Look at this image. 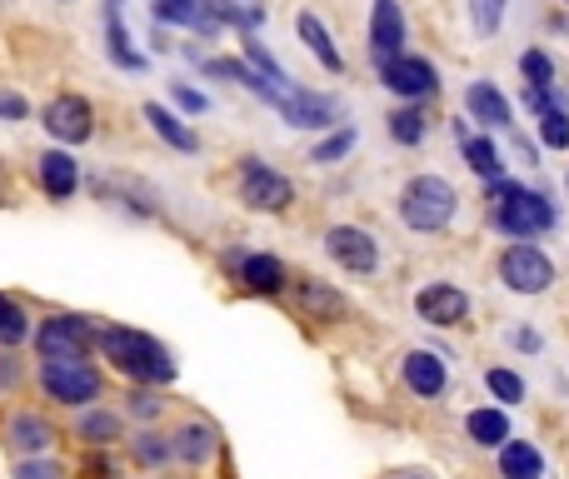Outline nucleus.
<instances>
[{
    "instance_id": "f257e3e1",
    "label": "nucleus",
    "mask_w": 569,
    "mask_h": 479,
    "mask_svg": "<svg viewBox=\"0 0 569 479\" xmlns=\"http://www.w3.org/2000/svg\"><path fill=\"white\" fill-rule=\"evenodd\" d=\"M485 200H490V226L510 240H540L560 226V210L545 190H530L525 180H495L485 186Z\"/></svg>"
},
{
    "instance_id": "f03ea898",
    "label": "nucleus",
    "mask_w": 569,
    "mask_h": 479,
    "mask_svg": "<svg viewBox=\"0 0 569 479\" xmlns=\"http://www.w3.org/2000/svg\"><path fill=\"white\" fill-rule=\"evenodd\" d=\"M100 350H106V360L116 365L120 375H130V380H140V385H170L176 380V360H170V350L160 340H150V335H140V330L110 325V330L100 335Z\"/></svg>"
},
{
    "instance_id": "7ed1b4c3",
    "label": "nucleus",
    "mask_w": 569,
    "mask_h": 479,
    "mask_svg": "<svg viewBox=\"0 0 569 479\" xmlns=\"http://www.w3.org/2000/svg\"><path fill=\"white\" fill-rule=\"evenodd\" d=\"M460 216V190L450 186L445 176H415L405 180L400 190V220L420 236H440L450 230V220Z\"/></svg>"
},
{
    "instance_id": "20e7f679",
    "label": "nucleus",
    "mask_w": 569,
    "mask_h": 479,
    "mask_svg": "<svg viewBox=\"0 0 569 479\" xmlns=\"http://www.w3.org/2000/svg\"><path fill=\"white\" fill-rule=\"evenodd\" d=\"M495 275H500V285L510 295H525V300H535V295H550L555 280H560V270H555L550 250H540L535 240H515L500 250V260H495Z\"/></svg>"
},
{
    "instance_id": "39448f33",
    "label": "nucleus",
    "mask_w": 569,
    "mask_h": 479,
    "mask_svg": "<svg viewBox=\"0 0 569 479\" xmlns=\"http://www.w3.org/2000/svg\"><path fill=\"white\" fill-rule=\"evenodd\" d=\"M40 385L56 405H90L100 400V370L86 360H46L40 365Z\"/></svg>"
},
{
    "instance_id": "423d86ee",
    "label": "nucleus",
    "mask_w": 569,
    "mask_h": 479,
    "mask_svg": "<svg viewBox=\"0 0 569 479\" xmlns=\"http://www.w3.org/2000/svg\"><path fill=\"white\" fill-rule=\"evenodd\" d=\"M375 70H380V86L390 90V96L410 100V106L440 96V70H435L425 56H395V60H380Z\"/></svg>"
},
{
    "instance_id": "0eeeda50",
    "label": "nucleus",
    "mask_w": 569,
    "mask_h": 479,
    "mask_svg": "<svg viewBox=\"0 0 569 479\" xmlns=\"http://www.w3.org/2000/svg\"><path fill=\"white\" fill-rule=\"evenodd\" d=\"M240 200H246L250 210H284L295 200V186L280 176V170H270V166H260L256 156H246L240 160Z\"/></svg>"
},
{
    "instance_id": "6e6552de",
    "label": "nucleus",
    "mask_w": 569,
    "mask_h": 479,
    "mask_svg": "<svg viewBox=\"0 0 569 479\" xmlns=\"http://www.w3.org/2000/svg\"><path fill=\"white\" fill-rule=\"evenodd\" d=\"M40 126H46L60 146H86V140L96 136V110H90L86 96H56L40 110Z\"/></svg>"
},
{
    "instance_id": "1a4fd4ad",
    "label": "nucleus",
    "mask_w": 569,
    "mask_h": 479,
    "mask_svg": "<svg viewBox=\"0 0 569 479\" xmlns=\"http://www.w3.org/2000/svg\"><path fill=\"white\" fill-rule=\"evenodd\" d=\"M276 110L284 116V126H295V130H330L340 120V100L325 96V90H300V86L284 90L276 100Z\"/></svg>"
},
{
    "instance_id": "9d476101",
    "label": "nucleus",
    "mask_w": 569,
    "mask_h": 479,
    "mask_svg": "<svg viewBox=\"0 0 569 479\" xmlns=\"http://www.w3.org/2000/svg\"><path fill=\"white\" fill-rule=\"evenodd\" d=\"M36 350H40V360H86L90 325L80 315H50L36 330Z\"/></svg>"
},
{
    "instance_id": "9b49d317",
    "label": "nucleus",
    "mask_w": 569,
    "mask_h": 479,
    "mask_svg": "<svg viewBox=\"0 0 569 479\" xmlns=\"http://www.w3.org/2000/svg\"><path fill=\"white\" fill-rule=\"evenodd\" d=\"M415 310H420V320L435 325V330H455V325L470 320V295L450 280H435L415 295Z\"/></svg>"
},
{
    "instance_id": "f8f14e48",
    "label": "nucleus",
    "mask_w": 569,
    "mask_h": 479,
    "mask_svg": "<svg viewBox=\"0 0 569 479\" xmlns=\"http://www.w3.org/2000/svg\"><path fill=\"white\" fill-rule=\"evenodd\" d=\"M325 250L350 275H375V265H380V245H375V236H365L360 226H335L325 236Z\"/></svg>"
},
{
    "instance_id": "ddd939ff",
    "label": "nucleus",
    "mask_w": 569,
    "mask_h": 479,
    "mask_svg": "<svg viewBox=\"0 0 569 479\" xmlns=\"http://www.w3.org/2000/svg\"><path fill=\"white\" fill-rule=\"evenodd\" d=\"M405 36H410V26H405L400 0H370V56H375V66L405 56Z\"/></svg>"
},
{
    "instance_id": "4468645a",
    "label": "nucleus",
    "mask_w": 569,
    "mask_h": 479,
    "mask_svg": "<svg viewBox=\"0 0 569 479\" xmlns=\"http://www.w3.org/2000/svg\"><path fill=\"white\" fill-rule=\"evenodd\" d=\"M465 110H470V120H480L485 130H515V106L495 80H470V86H465Z\"/></svg>"
},
{
    "instance_id": "2eb2a0df",
    "label": "nucleus",
    "mask_w": 569,
    "mask_h": 479,
    "mask_svg": "<svg viewBox=\"0 0 569 479\" xmlns=\"http://www.w3.org/2000/svg\"><path fill=\"white\" fill-rule=\"evenodd\" d=\"M405 385H410V395H420V400H440V395L450 390V370H445V360L435 350H410L405 355Z\"/></svg>"
},
{
    "instance_id": "dca6fc26",
    "label": "nucleus",
    "mask_w": 569,
    "mask_h": 479,
    "mask_svg": "<svg viewBox=\"0 0 569 479\" xmlns=\"http://www.w3.org/2000/svg\"><path fill=\"white\" fill-rule=\"evenodd\" d=\"M6 440H10V450H20V455H30V460H36L40 450H50V445H56V430H50L46 415L20 410V415H10Z\"/></svg>"
},
{
    "instance_id": "f3484780",
    "label": "nucleus",
    "mask_w": 569,
    "mask_h": 479,
    "mask_svg": "<svg viewBox=\"0 0 569 479\" xmlns=\"http://www.w3.org/2000/svg\"><path fill=\"white\" fill-rule=\"evenodd\" d=\"M295 30H300L305 50H310V56L320 60L325 70H330V76H340V70H345V56L335 50V40H330V30H325V20L315 16V10H300V16H295Z\"/></svg>"
},
{
    "instance_id": "a211bd4d",
    "label": "nucleus",
    "mask_w": 569,
    "mask_h": 479,
    "mask_svg": "<svg viewBox=\"0 0 569 479\" xmlns=\"http://www.w3.org/2000/svg\"><path fill=\"white\" fill-rule=\"evenodd\" d=\"M465 435H470L480 450H505V445L515 440V435H510V415L495 410V405H485V410H470V415H465Z\"/></svg>"
},
{
    "instance_id": "6ab92c4d",
    "label": "nucleus",
    "mask_w": 569,
    "mask_h": 479,
    "mask_svg": "<svg viewBox=\"0 0 569 479\" xmlns=\"http://www.w3.org/2000/svg\"><path fill=\"white\" fill-rule=\"evenodd\" d=\"M40 186H46L50 200H70L80 186V166L70 160V150H46L40 156Z\"/></svg>"
},
{
    "instance_id": "aec40b11",
    "label": "nucleus",
    "mask_w": 569,
    "mask_h": 479,
    "mask_svg": "<svg viewBox=\"0 0 569 479\" xmlns=\"http://www.w3.org/2000/svg\"><path fill=\"white\" fill-rule=\"evenodd\" d=\"M460 156H465V166H470L475 176L485 180V186H495V180L510 176V166H505L500 146H495L490 136H465V140H460Z\"/></svg>"
},
{
    "instance_id": "412c9836",
    "label": "nucleus",
    "mask_w": 569,
    "mask_h": 479,
    "mask_svg": "<svg viewBox=\"0 0 569 479\" xmlns=\"http://www.w3.org/2000/svg\"><path fill=\"white\" fill-rule=\"evenodd\" d=\"M500 479H545V450L535 440H510L500 450Z\"/></svg>"
},
{
    "instance_id": "4be33fe9",
    "label": "nucleus",
    "mask_w": 569,
    "mask_h": 479,
    "mask_svg": "<svg viewBox=\"0 0 569 479\" xmlns=\"http://www.w3.org/2000/svg\"><path fill=\"white\" fill-rule=\"evenodd\" d=\"M240 280L250 295H280L284 290V265L276 255H246L240 260Z\"/></svg>"
},
{
    "instance_id": "5701e85b",
    "label": "nucleus",
    "mask_w": 569,
    "mask_h": 479,
    "mask_svg": "<svg viewBox=\"0 0 569 479\" xmlns=\"http://www.w3.org/2000/svg\"><path fill=\"white\" fill-rule=\"evenodd\" d=\"M150 16L160 20V26H196L210 36V10L206 0H150Z\"/></svg>"
},
{
    "instance_id": "b1692460",
    "label": "nucleus",
    "mask_w": 569,
    "mask_h": 479,
    "mask_svg": "<svg viewBox=\"0 0 569 479\" xmlns=\"http://www.w3.org/2000/svg\"><path fill=\"white\" fill-rule=\"evenodd\" d=\"M146 120H150V130H156V136L166 140L170 150H180V156H196V150H200L196 130H190V126H180V120L170 116L166 106H146Z\"/></svg>"
},
{
    "instance_id": "393cba45",
    "label": "nucleus",
    "mask_w": 569,
    "mask_h": 479,
    "mask_svg": "<svg viewBox=\"0 0 569 479\" xmlns=\"http://www.w3.org/2000/svg\"><path fill=\"white\" fill-rule=\"evenodd\" d=\"M520 80L530 90H550V86H560V66H555V56L545 46H530V50H520Z\"/></svg>"
},
{
    "instance_id": "a878e982",
    "label": "nucleus",
    "mask_w": 569,
    "mask_h": 479,
    "mask_svg": "<svg viewBox=\"0 0 569 479\" xmlns=\"http://www.w3.org/2000/svg\"><path fill=\"white\" fill-rule=\"evenodd\" d=\"M425 136H430V116H425L420 106L390 110V140H395V146H420Z\"/></svg>"
},
{
    "instance_id": "bb28decb",
    "label": "nucleus",
    "mask_w": 569,
    "mask_h": 479,
    "mask_svg": "<svg viewBox=\"0 0 569 479\" xmlns=\"http://www.w3.org/2000/svg\"><path fill=\"white\" fill-rule=\"evenodd\" d=\"M176 455L186 465H206L210 455H216V430H210V425H186V430L176 435Z\"/></svg>"
},
{
    "instance_id": "cd10ccee",
    "label": "nucleus",
    "mask_w": 569,
    "mask_h": 479,
    "mask_svg": "<svg viewBox=\"0 0 569 479\" xmlns=\"http://www.w3.org/2000/svg\"><path fill=\"white\" fill-rule=\"evenodd\" d=\"M300 305L310 310V320H340V315H345V300L330 290V285H320V280L300 285Z\"/></svg>"
},
{
    "instance_id": "c85d7f7f",
    "label": "nucleus",
    "mask_w": 569,
    "mask_h": 479,
    "mask_svg": "<svg viewBox=\"0 0 569 479\" xmlns=\"http://www.w3.org/2000/svg\"><path fill=\"white\" fill-rule=\"evenodd\" d=\"M485 390H490L500 405H525L530 385H525V375H515L510 365H495V370H485Z\"/></svg>"
},
{
    "instance_id": "c756f323",
    "label": "nucleus",
    "mask_w": 569,
    "mask_h": 479,
    "mask_svg": "<svg viewBox=\"0 0 569 479\" xmlns=\"http://www.w3.org/2000/svg\"><path fill=\"white\" fill-rule=\"evenodd\" d=\"M535 130H540L545 150H569V106H555L545 116H535Z\"/></svg>"
},
{
    "instance_id": "7c9ffc66",
    "label": "nucleus",
    "mask_w": 569,
    "mask_h": 479,
    "mask_svg": "<svg viewBox=\"0 0 569 479\" xmlns=\"http://www.w3.org/2000/svg\"><path fill=\"white\" fill-rule=\"evenodd\" d=\"M505 10H510V0H470V26L480 40H495L505 26Z\"/></svg>"
},
{
    "instance_id": "2f4dec72",
    "label": "nucleus",
    "mask_w": 569,
    "mask_h": 479,
    "mask_svg": "<svg viewBox=\"0 0 569 479\" xmlns=\"http://www.w3.org/2000/svg\"><path fill=\"white\" fill-rule=\"evenodd\" d=\"M76 435L86 445H110V440H120V415H110V410H90L86 420L76 425Z\"/></svg>"
},
{
    "instance_id": "473e14b6",
    "label": "nucleus",
    "mask_w": 569,
    "mask_h": 479,
    "mask_svg": "<svg viewBox=\"0 0 569 479\" xmlns=\"http://www.w3.org/2000/svg\"><path fill=\"white\" fill-rule=\"evenodd\" d=\"M26 335H30L26 310H20L16 300H6V295H0V345H20Z\"/></svg>"
},
{
    "instance_id": "72a5a7b5",
    "label": "nucleus",
    "mask_w": 569,
    "mask_h": 479,
    "mask_svg": "<svg viewBox=\"0 0 569 479\" xmlns=\"http://www.w3.org/2000/svg\"><path fill=\"white\" fill-rule=\"evenodd\" d=\"M350 150H355V126L350 130H335L330 140H320V146L310 150V160H315V166H335V160H345Z\"/></svg>"
},
{
    "instance_id": "f704fd0d",
    "label": "nucleus",
    "mask_w": 569,
    "mask_h": 479,
    "mask_svg": "<svg viewBox=\"0 0 569 479\" xmlns=\"http://www.w3.org/2000/svg\"><path fill=\"white\" fill-rule=\"evenodd\" d=\"M170 450H176V445H166L160 435H150V430L136 435V460H140V465H166Z\"/></svg>"
},
{
    "instance_id": "c9c22d12",
    "label": "nucleus",
    "mask_w": 569,
    "mask_h": 479,
    "mask_svg": "<svg viewBox=\"0 0 569 479\" xmlns=\"http://www.w3.org/2000/svg\"><path fill=\"white\" fill-rule=\"evenodd\" d=\"M16 479H66V470H60L56 460H20Z\"/></svg>"
},
{
    "instance_id": "e433bc0d",
    "label": "nucleus",
    "mask_w": 569,
    "mask_h": 479,
    "mask_svg": "<svg viewBox=\"0 0 569 479\" xmlns=\"http://www.w3.org/2000/svg\"><path fill=\"white\" fill-rule=\"evenodd\" d=\"M170 96H176V106H180V110H190V116H200V110H210V100L200 96V90H190V86H176V90H170Z\"/></svg>"
},
{
    "instance_id": "4c0bfd02",
    "label": "nucleus",
    "mask_w": 569,
    "mask_h": 479,
    "mask_svg": "<svg viewBox=\"0 0 569 479\" xmlns=\"http://www.w3.org/2000/svg\"><path fill=\"white\" fill-rule=\"evenodd\" d=\"M130 415H140V420H156V415H160V400H156L150 390L130 395Z\"/></svg>"
},
{
    "instance_id": "58836bf2",
    "label": "nucleus",
    "mask_w": 569,
    "mask_h": 479,
    "mask_svg": "<svg viewBox=\"0 0 569 479\" xmlns=\"http://www.w3.org/2000/svg\"><path fill=\"white\" fill-rule=\"evenodd\" d=\"M30 106L20 96H10V90H0V120H26Z\"/></svg>"
},
{
    "instance_id": "ea45409f",
    "label": "nucleus",
    "mask_w": 569,
    "mask_h": 479,
    "mask_svg": "<svg viewBox=\"0 0 569 479\" xmlns=\"http://www.w3.org/2000/svg\"><path fill=\"white\" fill-rule=\"evenodd\" d=\"M515 345H520V350H525V355H540V350H545L540 330H530V325H525V330H515Z\"/></svg>"
},
{
    "instance_id": "a19ab883",
    "label": "nucleus",
    "mask_w": 569,
    "mask_h": 479,
    "mask_svg": "<svg viewBox=\"0 0 569 479\" xmlns=\"http://www.w3.org/2000/svg\"><path fill=\"white\" fill-rule=\"evenodd\" d=\"M16 360H0V390H6V385H16Z\"/></svg>"
},
{
    "instance_id": "79ce46f5",
    "label": "nucleus",
    "mask_w": 569,
    "mask_h": 479,
    "mask_svg": "<svg viewBox=\"0 0 569 479\" xmlns=\"http://www.w3.org/2000/svg\"><path fill=\"white\" fill-rule=\"evenodd\" d=\"M0 196H6V180H0Z\"/></svg>"
},
{
    "instance_id": "37998d69",
    "label": "nucleus",
    "mask_w": 569,
    "mask_h": 479,
    "mask_svg": "<svg viewBox=\"0 0 569 479\" xmlns=\"http://www.w3.org/2000/svg\"><path fill=\"white\" fill-rule=\"evenodd\" d=\"M565 186H569V170H565Z\"/></svg>"
},
{
    "instance_id": "c03bdc74",
    "label": "nucleus",
    "mask_w": 569,
    "mask_h": 479,
    "mask_svg": "<svg viewBox=\"0 0 569 479\" xmlns=\"http://www.w3.org/2000/svg\"><path fill=\"white\" fill-rule=\"evenodd\" d=\"M560 6H569V0H560Z\"/></svg>"
}]
</instances>
